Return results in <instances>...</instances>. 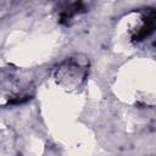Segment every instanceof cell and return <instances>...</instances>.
Wrapping results in <instances>:
<instances>
[{"mask_svg":"<svg viewBox=\"0 0 156 156\" xmlns=\"http://www.w3.org/2000/svg\"><path fill=\"white\" fill-rule=\"evenodd\" d=\"M88 60L79 55L66 58L55 69V80L62 88L76 89L80 87L88 73Z\"/></svg>","mask_w":156,"mask_h":156,"instance_id":"1","label":"cell"}]
</instances>
